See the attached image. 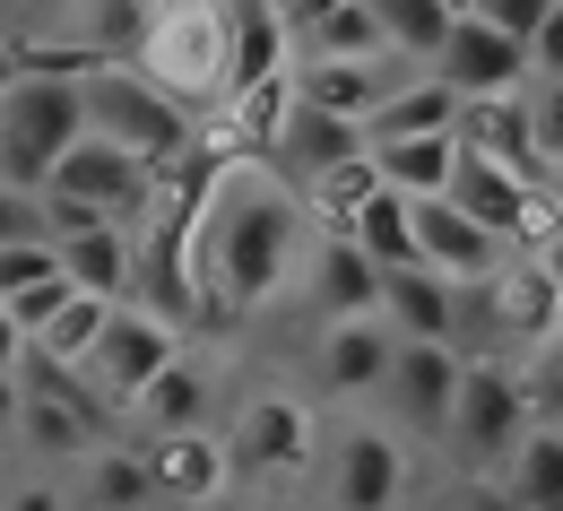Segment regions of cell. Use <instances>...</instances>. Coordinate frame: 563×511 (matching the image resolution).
Returning <instances> with one entry per match:
<instances>
[{"label":"cell","instance_id":"cell-1","mask_svg":"<svg viewBox=\"0 0 563 511\" xmlns=\"http://www.w3.org/2000/svg\"><path fill=\"white\" fill-rule=\"evenodd\" d=\"M191 243V278H200V321H234V312H261L278 303L286 278L303 269L312 234H303V200L286 191L269 165H225L217 191L191 209L183 225Z\"/></svg>","mask_w":563,"mask_h":511},{"label":"cell","instance_id":"cell-2","mask_svg":"<svg viewBox=\"0 0 563 511\" xmlns=\"http://www.w3.org/2000/svg\"><path fill=\"white\" fill-rule=\"evenodd\" d=\"M78 104H87V131L113 147H131L147 174H165L183 147H191V113L156 87L147 70H122V62H96L78 78Z\"/></svg>","mask_w":563,"mask_h":511},{"label":"cell","instance_id":"cell-3","mask_svg":"<svg viewBox=\"0 0 563 511\" xmlns=\"http://www.w3.org/2000/svg\"><path fill=\"white\" fill-rule=\"evenodd\" d=\"M70 140H87L78 78H18V87H0V182L44 191V174L70 156Z\"/></svg>","mask_w":563,"mask_h":511},{"label":"cell","instance_id":"cell-4","mask_svg":"<svg viewBox=\"0 0 563 511\" xmlns=\"http://www.w3.org/2000/svg\"><path fill=\"white\" fill-rule=\"evenodd\" d=\"M529 434V390H520V365L511 356H468L460 365V399H451V425L442 442L468 459V477H486L511 459V442Z\"/></svg>","mask_w":563,"mask_h":511},{"label":"cell","instance_id":"cell-5","mask_svg":"<svg viewBox=\"0 0 563 511\" xmlns=\"http://www.w3.org/2000/svg\"><path fill=\"white\" fill-rule=\"evenodd\" d=\"M174 356H183V330H174V321H156L140 303H113L104 330H96V347H87V365H78V381H87V399H96L104 416H131V399H140Z\"/></svg>","mask_w":563,"mask_h":511},{"label":"cell","instance_id":"cell-6","mask_svg":"<svg viewBox=\"0 0 563 511\" xmlns=\"http://www.w3.org/2000/svg\"><path fill=\"white\" fill-rule=\"evenodd\" d=\"M147 78L183 104V96H225V26H217V0H183V9H156L140 35Z\"/></svg>","mask_w":563,"mask_h":511},{"label":"cell","instance_id":"cell-7","mask_svg":"<svg viewBox=\"0 0 563 511\" xmlns=\"http://www.w3.org/2000/svg\"><path fill=\"white\" fill-rule=\"evenodd\" d=\"M460 365L442 338H399L390 347V373H382V408H390V434H417V442H442L451 425V399H460Z\"/></svg>","mask_w":563,"mask_h":511},{"label":"cell","instance_id":"cell-8","mask_svg":"<svg viewBox=\"0 0 563 511\" xmlns=\"http://www.w3.org/2000/svg\"><path fill=\"white\" fill-rule=\"evenodd\" d=\"M44 191H62V200H87L96 218H113V225H147V209H156V174H147L131 147H113V140H70V156L44 174Z\"/></svg>","mask_w":563,"mask_h":511},{"label":"cell","instance_id":"cell-9","mask_svg":"<svg viewBox=\"0 0 563 511\" xmlns=\"http://www.w3.org/2000/svg\"><path fill=\"white\" fill-rule=\"evenodd\" d=\"M424 70L442 78L460 104H468V96H520V87H529V44H520V35H503V26H486L477 9H460Z\"/></svg>","mask_w":563,"mask_h":511},{"label":"cell","instance_id":"cell-10","mask_svg":"<svg viewBox=\"0 0 563 511\" xmlns=\"http://www.w3.org/2000/svg\"><path fill=\"white\" fill-rule=\"evenodd\" d=\"M442 200H451V209H468V218L486 225L494 243H511V252H520V243L547 225V191H538L529 174H511V165L477 156V147H460V165H451Z\"/></svg>","mask_w":563,"mask_h":511},{"label":"cell","instance_id":"cell-11","mask_svg":"<svg viewBox=\"0 0 563 511\" xmlns=\"http://www.w3.org/2000/svg\"><path fill=\"white\" fill-rule=\"evenodd\" d=\"M408 70H417V62H399V53H312V62H286V87H295V104L339 113V122L364 131V113H373Z\"/></svg>","mask_w":563,"mask_h":511},{"label":"cell","instance_id":"cell-12","mask_svg":"<svg viewBox=\"0 0 563 511\" xmlns=\"http://www.w3.org/2000/svg\"><path fill=\"white\" fill-rule=\"evenodd\" d=\"M408 243H417L424 269L451 278V287H486L494 269L511 260V243H494L486 225L468 218V209H451L442 191H433V200H408Z\"/></svg>","mask_w":563,"mask_h":511},{"label":"cell","instance_id":"cell-13","mask_svg":"<svg viewBox=\"0 0 563 511\" xmlns=\"http://www.w3.org/2000/svg\"><path fill=\"white\" fill-rule=\"evenodd\" d=\"M408 495V442L390 425H347L330 442V511H399Z\"/></svg>","mask_w":563,"mask_h":511},{"label":"cell","instance_id":"cell-14","mask_svg":"<svg viewBox=\"0 0 563 511\" xmlns=\"http://www.w3.org/2000/svg\"><path fill=\"white\" fill-rule=\"evenodd\" d=\"M486 321H494V356H511V365H520L529 347H547V338L563 330L555 278H547L538 260H520V252H511V260L486 278Z\"/></svg>","mask_w":563,"mask_h":511},{"label":"cell","instance_id":"cell-15","mask_svg":"<svg viewBox=\"0 0 563 511\" xmlns=\"http://www.w3.org/2000/svg\"><path fill=\"white\" fill-rule=\"evenodd\" d=\"M347 156H364V131L339 122V113H312V104H286V122L269 131V147H261V165L278 174L295 200H303L321 174H339Z\"/></svg>","mask_w":563,"mask_h":511},{"label":"cell","instance_id":"cell-16","mask_svg":"<svg viewBox=\"0 0 563 511\" xmlns=\"http://www.w3.org/2000/svg\"><path fill=\"white\" fill-rule=\"evenodd\" d=\"M312 451H321V425H312V408H303L295 390H261V399H243L234 442H225L234 468H312Z\"/></svg>","mask_w":563,"mask_h":511},{"label":"cell","instance_id":"cell-17","mask_svg":"<svg viewBox=\"0 0 563 511\" xmlns=\"http://www.w3.org/2000/svg\"><path fill=\"white\" fill-rule=\"evenodd\" d=\"M303 295L321 321H382V260L355 252L347 234H321L303 252Z\"/></svg>","mask_w":563,"mask_h":511},{"label":"cell","instance_id":"cell-18","mask_svg":"<svg viewBox=\"0 0 563 511\" xmlns=\"http://www.w3.org/2000/svg\"><path fill=\"white\" fill-rule=\"evenodd\" d=\"M390 330L382 321H321V338H312V381L330 390V399H373L382 390V373H390Z\"/></svg>","mask_w":563,"mask_h":511},{"label":"cell","instance_id":"cell-19","mask_svg":"<svg viewBox=\"0 0 563 511\" xmlns=\"http://www.w3.org/2000/svg\"><path fill=\"white\" fill-rule=\"evenodd\" d=\"M140 459H147L156 503H183V511L217 503V495H225V477H234V459H225V442H217V434H156Z\"/></svg>","mask_w":563,"mask_h":511},{"label":"cell","instance_id":"cell-20","mask_svg":"<svg viewBox=\"0 0 563 511\" xmlns=\"http://www.w3.org/2000/svg\"><path fill=\"white\" fill-rule=\"evenodd\" d=\"M217 26H225V96L261 87V78H286L295 44H286V18L269 0H217Z\"/></svg>","mask_w":563,"mask_h":511},{"label":"cell","instance_id":"cell-21","mask_svg":"<svg viewBox=\"0 0 563 511\" xmlns=\"http://www.w3.org/2000/svg\"><path fill=\"white\" fill-rule=\"evenodd\" d=\"M451 321H460V287H451V278H433L424 260L382 269V330H390V338H442V347H451ZM451 356H460V347H451Z\"/></svg>","mask_w":563,"mask_h":511},{"label":"cell","instance_id":"cell-22","mask_svg":"<svg viewBox=\"0 0 563 511\" xmlns=\"http://www.w3.org/2000/svg\"><path fill=\"white\" fill-rule=\"evenodd\" d=\"M451 140L460 147H477V156H494V165H511V174H547L538 165V140H529V104L520 96H468L460 104V122H451Z\"/></svg>","mask_w":563,"mask_h":511},{"label":"cell","instance_id":"cell-23","mask_svg":"<svg viewBox=\"0 0 563 511\" xmlns=\"http://www.w3.org/2000/svg\"><path fill=\"white\" fill-rule=\"evenodd\" d=\"M364 156H373L382 191L433 200V191L451 182V165H460V140H451V131H408V140H364Z\"/></svg>","mask_w":563,"mask_h":511},{"label":"cell","instance_id":"cell-24","mask_svg":"<svg viewBox=\"0 0 563 511\" xmlns=\"http://www.w3.org/2000/svg\"><path fill=\"white\" fill-rule=\"evenodd\" d=\"M209 399H217L209 373L191 365V356H174V365L131 399V425H140L147 442H156V434H209Z\"/></svg>","mask_w":563,"mask_h":511},{"label":"cell","instance_id":"cell-25","mask_svg":"<svg viewBox=\"0 0 563 511\" xmlns=\"http://www.w3.org/2000/svg\"><path fill=\"white\" fill-rule=\"evenodd\" d=\"M96 425H104V408H96V399H26V390H18V442H26V451H35V459H87V451H96Z\"/></svg>","mask_w":563,"mask_h":511},{"label":"cell","instance_id":"cell-26","mask_svg":"<svg viewBox=\"0 0 563 511\" xmlns=\"http://www.w3.org/2000/svg\"><path fill=\"white\" fill-rule=\"evenodd\" d=\"M131 260H140V234H131V225H87V234H62V278H70L78 295L122 303V295H131Z\"/></svg>","mask_w":563,"mask_h":511},{"label":"cell","instance_id":"cell-27","mask_svg":"<svg viewBox=\"0 0 563 511\" xmlns=\"http://www.w3.org/2000/svg\"><path fill=\"white\" fill-rule=\"evenodd\" d=\"M70 511H156V486H147V459L122 451V442H96L78 459V503Z\"/></svg>","mask_w":563,"mask_h":511},{"label":"cell","instance_id":"cell-28","mask_svg":"<svg viewBox=\"0 0 563 511\" xmlns=\"http://www.w3.org/2000/svg\"><path fill=\"white\" fill-rule=\"evenodd\" d=\"M451 122H460V96H451L433 70H408L373 113H364V140H408V131H451Z\"/></svg>","mask_w":563,"mask_h":511},{"label":"cell","instance_id":"cell-29","mask_svg":"<svg viewBox=\"0 0 563 511\" xmlns=\"http://www.w3.org/2000/svg\"><path fill=\"white\" fill-rule=\"evenodd\" d=\"M494 477L511 486V503H520V511H563V425H529Z\"/></svg>","mask_w":563,"mask_h":511},{"label":"cell","instance_id":"cell-30","mask_svg":"<svg viewBox=\"0 0 563 511\" xmlns=\"http://www.w3.org/2000/svg\"><path fill=\"white\" fill-rule=\"evenodd\" d=\"M364 9H373L382 44H390L399 62H417V70L433 62V44H442V35H451V18H460L451 0H364Z\"/></svg>","mask_w":563,"mask_h":511},{"label":"cell","instance_id":"cell-31","mask_svg":"<svg viewBox=\"0 0 563 511\" xmlns=\"http://www.w3.org/2000/svg\"><path fill=\"white\" fill-rule=\"evenodd\" d=\"M330 234H347L355 252H373L382 269H399V260H417V243H408V200L399 191H373L347 225H330Z\"/></svg>","mask_w":563,"mask_h":511},{"label":"cell","instance_id":"cell-32","mask_svg":"<svg viewBox=\"0 0 563 511\" xmlns=\"http://www.w3.org/2000/svg\"><path fill=\"white\" fill-rule=\"evenodd\" d=\"M104 312H113L104 295H78V287H70V303H62V312H53V321H44L26 347H44L53 365H70V373H78V365H87V347H96V330H104Z\"/></svg>","mask_w":563,"mask_h":511},{"label":"cell","instance_id":"cell-33","mask_svg":"<svg viewBox=\"0 0 563 511\" xmlns=\"http://www.w3.org/2000/svg\"><path fill=\"white\" fill-rule=\"evenodd\" d=\"M312 53H390V44H382V26H373L364 0H339V9H321V18L295 35V62H312Z\"/></svg>","mask_w":563,"mask_h":511},{"label":"cell","instance_id":"cell-34","mask_svg":"<svg viewBox=\"0 0 563 511\" xmlns=\"http://www.w3.org/2000/svg\"><path fill=\"white\" fill-rule=\"evenodd\" d=\"M373 191H382V174H373V156H347L339 174H321V182L303 191V209H312V218H330V225H347L355 209L373 200Z\"/></svg>","mask_w":563,"mask_h":511},{"label":"cell","instance_id":"cell-35","mask_svg":"<svg viewBox=\"0 0 563 511\" xmlns=\"http://www.w3.org/2000/svg\"><path fill=\"white\" fill-rule=\"evenodd\" d=\"M520 390H529V425H563V330L520 356Z\"/></svg>","mask_w":563,"mask_h":511},{"label":"cell","instance_id":"cell-36","mask_svg":"<svg viewBox=\"0 0 563 511\" xmlns=\"http://www.w3.org/2000/svg\"><path fill=\"white\" fill-rule=\"evenodd\" d=\"M520 104H529V140H538V165H555V156H563V87L529 78V87H520ZM538 182H547V174H538Z\"/></svg>","mask_w":563,"mask_h":511},{"label":"cell","instance_id":"cell-37","mask_svg":"<svg viewBox=\"0 0 563 511\" xmlns=\"http://www.w3.org/2000/svg\"><path fill=\"white\" fill-rule=\"evenodd\" d=\"M9 243H53L44 191H18V182H0V252H9Z\"/></svg>","mask_w":563,"mask_h":511},{"label":"cell","instance_id":"cell-38","mask_svg":"<svg viewBox=\"0 0 563 511\" xmlns=\"http://www.w3.org/2000/svg\"><path fill=\"white\" fill-rule=\"evenodd\" d=\"M44 278H62V243H9L0 252V295L44 287Z\"/></svg>","mask_w":563,"mask_h":511},{"label":"cell","instance_id":"cell-39","mask_svg":"<svg viewBox=\"0 0 563 511\" xmlns=\"http://www.w3.org/2000/svg\"><path fill=\"white\" fill-rule=\"evenodd\" d=\"M0 303H9V321H18L26 338H35V330H44V321H53L62 303H70V278H44V287H18V295H0Z\"/></svg>","mask_w":563,"mask_h":511},{"label":"cell","instance_id":"cell-40","mask_svg":"<svg viewBox=\"0 0 563 511\" xmlns=\"http://www.w3.org/2000/svg\"><path fill=\"white\" fill-rule=\"evenodd\" d=\"M529 78H547V87H563V0L529 26Z\"/></svg>","mask_w":563,"mask_h":511},{"label":"cell","instance_id":"cell-41","mask_svg":"<svg viewBox=\"0 0 563 511\" xmlns=\"http://www.w3.org/2000/svg\"><path fill=\"white\" fill-rule=\"evenodd\" d=\"M468 9H477L486 26H503V35H520V44H529V26H538L555 0H468Z\"/></svg>","mask_w":563,"mask_h":511},{"label":"cell","instance_id":"cell-42","mask_svg":"<svg viewBox=\"0 0 563 511\" xmlns=\"http://www.w3.org/2000/svg\"><path fill=\"white\" fill-rule=\"evenodd\" d=\"M520 260H538V269L555 278V295H563V209H547V225L520 243Z\"/></svg>","mask_w":563,"mask_h":511},{"label":"cell","instance_id":"cell-43","mask_svg":"<svg viewBox=\"0 0 563 511\" xmlns=\"http://www.w3.org/2000/svg\"><path fill=\"white\" fill-rule=\"evenodd\" d=\"M451 511H520V503H511V486H503V477H460Z\"/></svg>","mask_w":563,"mask_h":511},{"label":"cell","instance_id":"cell-44","mask_svg":"<svg viewBox=\"0 0 563 511\" xmlns=\"http://www.w3.org/2000/svg\"><path fill=\"white\" fill-rule=\"evenodd\" d=\"M0 511H70V495H62L53 477H35V486H9V495H0Z\"/></svg>","mask_w":563,"mask_h":511},{"label":"cell","instance_id":"cell-45","mask_svg":"<svg viewBox=\"0 0 563 511\" xmlns=\"http://www.w3.org/2000/svg\"><path fill=\"white\" fill-rule=\"evenodd\" d=\"M18 356H26V330H18L9 303H0V373H18Z\"/></svg>","mask_w":563,"mask_h":511},{"label":"cell","instance_id":"cell-46","mask_svg":"<svg viewBox=\"0 0 563 511\" xmlns=\"http://www.w3.org/2000/svg\"><path fill=\"white\" fill-rule=\"evenodd\" d=\"M18 434V373H0V442Z\"/></svg>","mask_w":563,"mask_h":511},{"label":"cell","instance_id":"cell-47","mask_svg":"<svg viewBox=\"0 0 563 511\" xmlns=\"http://www.w3.org/2000/svg\"><path fill=\"white\" fill-rule=\"evenodd\" d=\"M538 191H547V209H563V156L547 165V182H538Z\"/></svg>","mask_w":563,"mask_h":511},{"label":"cell","instance_id":"cell-48","mask_svg":"<svg viewBox=\"0 0 563 511\" xmlns=\"http://www.w3.org/2000/svg\"><path fill=\"white\" fill-rule=\"evenodd\" d=\"M0 87H18V44H0Z\"/></svg>","mask_w":563,"mask_h":511},{"label":"cell","instance_id":"cell-49","mask_svg":"<svg viewBox=\"0 0 563 511\" xmlns=\"http://www.w3.org/2000/svg\"><path fill=\"white\" fill-rule=\"evenodd\" d=\"M234 511H278V503H234Z\"/></svg>","mask_w":563,"mask_h":511},{"label":"cell","instance_id":"cell-50","mask_svg":"<svg viewBox=\"0 0 563 511\" xmlns=\"http://www.w3.org/2000/svg\"><path fill=\"white\" fill-rule=\"evenodd\" d=\"M451 9H468V0H451Z\"/></svg>","mask_w":563,"mask_h":511}]
</instances>
